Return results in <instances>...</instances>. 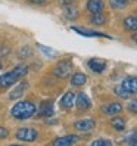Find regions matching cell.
Returning a JSON list of instances; mask_svg holds the SVG:
<instances>
[{
  "label": "cell",
  "instance_id": "obj_1",
  "mask_svg": "<svg viewBox=\"0 0 137 146\" xmlns=\"http://www.w3.org/2000/svg\"><path fill=\"white\" fill-rule=\"evenodd\" d=\"M36 114H37V105L31 100H19L18 104H15L11 109V115L15 119H18V121L30 119Z\"/></svg>",
  "mask_w": 137,
  "mask_h": 146
},
{
  "label": "cell",
  "instance_id": "obj_2",
  "mask_svg": "<svg viewBox=\"0 0 137 146\" xmlns=\"http://www.w3.org/2000/svg\"><path fill=\"white\" fill-rule=\"evenodd\" d=\"M27 74H28V66L27 65L25 64L16 65L12 71L0 75V89H9L11 86L16 84L19 80H22Z\"/></svg>",
  "mask_w": 137,
  "mask_h": 146
},
{
  "label": "cell",
  "instance_id": "obj_3",
  "mask_svg": "<svg viewBox=\"0 0 137 146\" xmlns=\"http://www.w3.org/2000/svg\"><path fill=\"white\" fill-rule=\"evenodd\" d=\"M15 137L19 142L31 143V142H36L38 139V130L37 128H32V127H21V128L16 130Z\"/></svg>",
  "mask_w": 137,
  "mask_h": 146
},
{
  "label": "cell",
  "instance_id": "obj_4",
  "mask_svg": "<svg viewBox=\"0 0 137 146\" xmlns=\"http://www.w3.org/2000/svg\"><path fill=\"white\" fill-rule=\"evenodd\" d=\"M71 71H72V62L69 59H62L58 64H55L52 72L56 78H66L71 74Z\"/></svg>",
  "mask_w": 137,
  "mask_h": 146
},
{
  "label": "cell",
  "instance_id": "obj_5",
  "mask_svg": "<svg viewBox=\"0 0 137 146\" xmlns=\"http://www.w3.org/2000/svg\"><path fill=\"white\" fill-rule=\"evenodd\" d=\"M122 109H124L122 104H119V102H111V104H106L100 108V112L108 117H114V115L121 114Z\"/></svg>",
  "mask_w": 137,
  "mask_h": 146
},
{
  "label": "cell",
  "instance_id": "obj_6",
  "mask_svg": "<svg viewBox=\"0 0 137 146\" xmlns=\"http://www.w3.org/2000/svg\"><path fill=\"white\" fill-rule=\"evenodd\" d=\"M75 130H78L81 133H89L91 130H95L96 127V121L93 118H84V119H80V121H77L74 124Z\"/></svg>",
  "mask_w": 137,
  "mask_h": 146
},
{
  "label": "cell",
  "instance_id": "obj_7",
  "mask_svg": "<svg viewBox=\"0 0 137 146\" xmlns=\"http://www.w3.org/2000/svg\"><path fill=\"white\" fill-rule=\"evenodd\" d=\"M106 61H103V59H100V58H91L87 61V66L90 68V70L93 72H96V74H102L105 70H106Z\"/></svg>",
  "mask_w": 137,
  "mask_h": 146
},
{
  "label": "cell",
  "instance_id": "obj_8",
  "mask_svg": "<svg viewBox=\"0 0 137 146\" xmlns=\"http://www.w3.org/2000/svg\"><path fill=\"white\" fill-rule=\"evenodd\" d=\"M78 140H80V137L77 134H68V136H62V137H56L52 146H72Z\"/></svg>",
  "mask_w": 137,
  "mask_h": 146
},
{
  "label": "cell",
  "instance_id": "obj_9",
  "mask_svg": "<svg viewBox=\"0 0 137 146\" xmlns=\"http://www.w3.org/2000/svg\"><path fill=\"white\" fill-rule=\"evenodd\" d=\"M75 105H77V108H78V109L85 111V109H90L91 108V100H90V98L84 92H80L75 96Z\"/></svg>",
  "mask_w": 137,
  "mask_h": 146
},
{
  "label": "cell",
  "instance_id": "obj_10",
  "mask_svg": "<svg viewBox=\"0 0 137 146\" xmlns=\"http://www.w3.org/2000/svg\"><path fill=\"white\" fill-rule=\"evenodd\" d=\"M38 115L40 117H44V118H50L55 115V106H53V102L52 100H44L43 104L40 105L38 109Z\"/></svg>",
  "mask_w": 137,
  "mask_h": 146
},
{
  "label": "cell",
  "instance_id": "obj_11",
  "mask_svg": "<svg viewBox=\"0 0 137 146\" xmlns=\"http://www.w3.org/2000/svg\"><path fill=\"white\" fill-rule=\"evenodd\" d=\"M85 9H87L90 13H100L105 9V2L103 0H87Z\"/></svg>",
  "mask_w": 137,
  "mask_h": 146
},
{
  "label": "cell",
  "instance_id": "obj_12",
  "mask_svg": "<svg viewBox=\"0 0 137 146\" xmlns=\"http://www.w3.org/2000/svg\"><path fill=\"white\" fill-rule=\"evenodd\" d=\"M72 31L81 34L84 37H103V38H111L108 34L103 33H99V31H93V30H87V28H81V27H71Z\"/></svg>",
  "mask_w": 137,
  "mask_h": 146
},
{
  "label": "cell",
  "instance_id": "obj_13",
  "mask_svg": "<svg viewBox=\"0 0 137 146\" xmlns=\"http://www.w3.org/2000/svg\"><path fill=\"white\" fill-rule=\"evenodd\" d=\"M59 105H61V108H64V109H71L75 105V93L71 92V90L66 92L61 98V100H59Z\"/></svg>",
  "mask_w": 137,
  "mask_h": 146
},
{
  "label": "cell",
  "instance_id": "obj_14",
  "mask_svg": "<svg viewBox=\"0 0 137 146\" xmlns=\"http://www.w3.org/2000/svg\"><path fill=\"white\" fill-rule=\"evenodd\" d=\"M121 86L127 92H130L131 94H137V77H133V75L125 77Z\"/></svg>",
  "mask_w": 137,
  "mask_h": 146
},
{
  "label": "cell",
  "instance_id": "obj_15",
  "mask_svg": "<svg viewBox=\"0 0 137 146\" xmlns=\"http://www.w3.org/2000/svg\"><path fill=\"white\" fill-rule=\"evenodd\" d=\"M28 86H30V83L27 81V80H24V81H21L16 87L9 93V99H19L22 94L25 93V90L28 89Z\"/></svg>",
  "mask_w": 137,
  "mask_h": 146
},
{
  "label": "cell",
  "instance_id": "obj_16",
  "mask_svg": "<svg viewBox=\"0 0 137 146\" xmlns=\"http://www.w3.org/2000/svg\"><path fill=\"white\" fill-rule=\"evenodd\" d=\"M109 124H111V127H112L115 131H124L125 127H127L125 119H124L122 117H116V115H114L112 118H111Z\"/></svg>",
  "mask_w": 137,
  "mask_h": 146
},
{
  "label": "cell",
  "instance_id": "obj_17",
  "mask_svg": "<svg viewBox=\"0 0 137 146\" xmlns=\"http://www.w3.org/2000/svg\"><path fill=\"white\" fill-rule=\"evenodd\" d=\"M72 87H81L87 83V75L83 74V72H75L71 75V80H69Z\"/></svg>",
  "mask_w": 137,
  "mask_h": 146
},
{
  "label": "cell",
  "instance_id": "obj_18",
  "mask_svg": "<svg viewBox=\"0 0 137 146\" xmlns=\"http://www.w3.org/2000/svg\"><path fill=\"white\" fill-rule=\"evenodd\" d=\"M78 16H80V12H78V9H77L74 5L65 6V9H64V18L66 21H75Z\"/></svg>",
  "mask_w": 137,
  "mask_h": 146
},
{
  "label": "cell",
  "instance_id": "obj_19",
  "mask_svg": "<svg viewBox=\"0 0 137 146\" xmlns=\"http://www.w3.org/2000/svg\"><path fill=\"white\" fill-rule=\"evenodd\" d=\"M124 30L125 31H137V16L134 15H128L124 18Z\"/></svg>",
  "mask_w": 137,
  "mask_h": 146
},
{
  "label": "cell",
  "instance_id": "obj_20",
  "mask_svg": "<svg viewBox=\"0 0 137 146\" xmlns=\"http://www.w3.org/2000/svg\"><path fill=\"white\" fill-rule=\"evenodd\" d=\"M89 22L91 25H97V27L105 25L106 24V15L103 12H100V13H91L90 18H89Z\"/></svg>",
  "mask_w": 137,
  "mask_h": 146
},
{
  "label": "cell",
  "instance_id": "obj_21",
  "mask_svg": "<svg viewBox=\"0 0 137 146\" xmlns=\"http://www.w3.org/2000/svg\"><path fill=\"white\" fill-rule=\"evenodd\" d=\"M128 3H130V0H109V6L114 11H122Z\"/></svg>",
  "mask_w": 137,
  "mask_h": 146
},
{
  "label": "cell",
  "instance_id": "obj_22",
  "mask_svg": "<svg viewBox=\"0 0 137 146\" xmlns=\"http://www.w3.org/2000/svg\"><path fill=\"white\" fill-rule=\"evenodd\" d=\"M114 93L116 94L118 98H121V99H130V96H131V93L127 92L122 86H116V87H114Z\"/></svg>",
  "mask_w": 137,
  "mask_h": 146
},
{
  "label": "cell",
  "instance_id": "obj_23",
  "mask_svg": "<svg viewBox=\"0 0 137 146\" xmlns=\"http://www.w3.org/2000/svg\"><path fill=\"white\" fill-rule=\"evenodd\" d=\"M38 50L44 55L46 58H49V59H53V58H56V50H53V49H50V47H44V46H41V44H38Z\"/></svg>",
  "mask_w": 137,
  "mask_h": 146
},
{
  "label": "cell",
  "instance_id": "obj_24",
  "mask_svg": "<svg viewBox=\"0 0 137 146\" xmlns=\"http://www.w3.org/2000/svg\"><path fill=\"white\" fill-rule=\"evenodd\" d=\"M32 56V49L30 46H22V49L18 52V58L19 59H28Z\"/></svg>",
  "mask_w": 137,
  "mask_h": 146
},
{
  "label": "cell",
  "instance_id": "obj_25",
  "mask_svg": "<svg viewBox=\"0 0 137 146\" xmlns=\"http://www.w3.org/2000/svg\"><path fill=\"white\" fill-rule=\"evenodd\" d=\"M90 146H114V143L109 139H97V140H93Z\"/></svg>",
  "mask_w": 137,
  "mask_h": 146
},
{
  "label": "cell",
  "instance_id": "obj_26",
  "mask_svg": "<svg viewBox=\"0 0 137 146\" xmlns=\"http://www.w3.org/2000/svg\"><path fill=\"white\" fill-rule=\"evenodd\" d=\"M127 109L130 111L131 114H137V99H133V100H130V102H128Z\"/></svg>",
  "mask_w": 137,
  "mask_h": 146
},
{
  "label": "cell",
  "instance_id": "obj_27",
  "mask_svg": "<svg viewBox=\"0 0 137 146\" xmlns=\"http://www.w3.org/2000/svg\"><path fill=\"white\" fill-rule=\"evenodd\" d=\"M9 53H11V47L7 44H3L2 47H0V58H6Z\"/></svg>",
  "mask_w": 137,
  "mask_h": 146
},
{
  "label": "cell",
  "instance_id": "obj_28",
  "mask_svg": "<svg viewBox=\"0 0 137 146\" xmlns=\"http://www.w3.org/2000/svg\"><path fill=\"white\" fill-rule=\"evenodd\" d=\"M7 137H9V130L0 125V140H5V139H7Z\"/></svg>",
  "mask_w": 137,
  "mask_h": 146
},
{
  "label": "cell",
  "instance_id": "obj_29",
  "mask_svg": "<svg viewBox=\"0 0 137 146\" xmlns=\"http://www.w3.org/2000/svg\"><path fill=\"white\" fill-rule=\"evenodd\" d=\"M137 134V131H131L130 134H127L125 137H124V139H122V142H131L133 139H134V136Z\"/></svg>",
  "mask_w": 137,
  "mask_h": 146
},
{
  "label": "cell",
  "instance_id": "obj_30",
  "mask_svg": "<svg viewBox=\"0 0 137 146\" xmlns=\"http://www.w3.org/2000/svg\"><path fill=\"white\" fill-rule=\"evenodd\" d=\"M59 3H61V5L65 7V6H71V5H74V3H75V0H59Z\"/></svg>",
  "mask_w": 137,
  "mask_h": 146
},
{
  "label": "cell",
  "instance_id": "obj_31",
  "mask_svg": "<svg viewBox=\"0 0 137 146\" xmlns=\"http://www.w3.org/2000/svg\"><path fill=\"white\" fill-rule=\"evenodd\" d=\"M28 3H31V5H44L46 2L44 0H28Z\"/></svg>",
  "mask_w": 137,
  "mask_h": 146
},
{
  "label": "cell",
  "instance_id": "obj_32",
  "mask_svg": "<svg viewBox=\"0 0 137 146\" xmlns=\"http://www.w3.org/2000/svg\"><path fill=\"white\" fill-rule=\"evenodd\" d=\"M130 146H137V134L134 136V139L130 142Z\"/></svg>",
  "mask_w": 137,
  "mask_h": 146
},
{
  "label": "cell",
  "instance_id": "obj_33",
  "mask_svg": "<svg viewBox=\"0 0 137 146\" xmlns=\"http://www.w3.org/2000/svg\"><path fill=\"white\" fill-rule=\"evenodd\" d=\"M133 40H134V43L137 44V34H134V36H133Z\"/></svg>",
  "mask_w": 137,
  "mask_h": 146
},
{
  "label": "cell",
  "instance_id": "obj_34",
  "mask_svg": "<svg viewBox=\"0 0 137 146\" xmlns=\"http://www.w3.org/2000/svg\"><path fill=\"white\" fill-rule=\"evenodd\" d=\"M7 146H22V145H7Z\"/></svg>",
  "mask_w": 137,
  "mask_h": 146
},
{
  "label": "cell",
  "instance_id": "obj_35",
  "mask_svg": "<svg viewBox=\"0 0 137 146\" xmlns=\"http://www.w3.org/2000/svg\"><path fill=\"white\" fill-rule=\"evenodd\" d=\"M2 68H3V65H2V62H0V70H2Z\"/></svg>",
  "mask_w": 137,
  "mask_h": 146
},
{
  "label": "cell",
  "instance_id": "obj_36",
  "mask_svg": "<svg viewBox=\"0 0 137 146\" xmlns=\"http://www.w3.org/2000/svg\"><path fill=\"white\" fill-rule=\"evenodd\" d=\"M44 2H46V3H47V2H49V0H44Z\"/></svg>",
  "mask_w": 137,
  "mask_h": 146
}]
</instances>
